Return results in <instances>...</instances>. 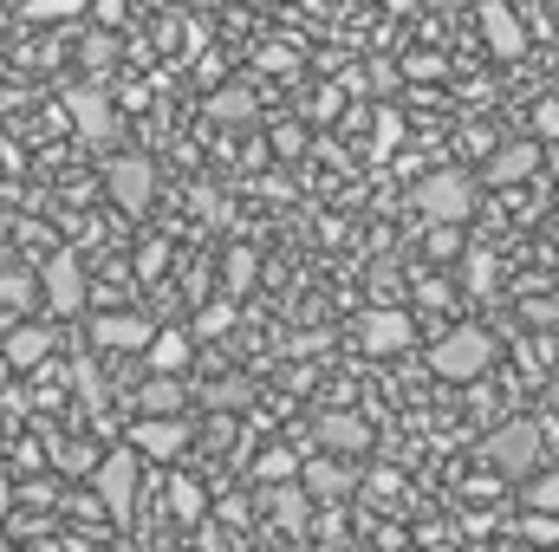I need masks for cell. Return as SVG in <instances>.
Returning a JSON list of instances; mask_svg holds the SVG:
<instances>
[{"label": "cell", "mask_w": 559, "mask_h": 552, "mask_svg": "<svg viewBox=\"0 0 559 552\" xmlns=\"http://www.w3.org/2000/svg\"><path fill=\"white\" fill-rule=\"evenodd\" d=\"M182 404H189L182 371H150V384L138 391V416H182Z\"/></svg>", "instance_id": "obj_16"}, {"label": "cell", "mask_w": 559, "mask_h": 552, "mask_svg": "<svg viewBox=\"0 0 559 552\" xmlns=\"http://www.w3.org/2000/svg\"><path fill=\"white\" fill-rule=\"evenodd\" d=\"M527 358H534V364H559V338H534Z\"/></svg>", "instance_id": "obj_35"}, {"label": "cell", "mask_w": 559, "mask_h": 552, "mask_svg": "<svg viewBox=\"0 0 559 552\" xmlns=\"http://www.w3.org/2000/svg\"><path fill=\"white\" fill-rule=\"evenodd\" d=\"M267 507H274V520L286 533H306L312 527V494L299 481H267Z\"/></svg>", "instance_id": "obj_18"}, {"label": "cell", "mask_w": 559, "mask_h": 552, "mask_svg": "<svg viewBox=\"0 0 559 552\" xmlns=\"http://www.w3.org/2000/svg\"><path fill=\"white\" fill-rule=\"evenodd\" d=\"M261 274V254L254 248H228V261H222V286H228V299H241L248 286Z\"/></svg>", "instance_id": "obj_22"}, {"label": "cell", "mask_w": 559, "mask_h": 552, "mask_svg": "<svg viewBox=\"0 0 559 552\" xmlns=\"http://www.w3.org/2000/svg\"><path fill=\"white\" fill-rule=\"evenodd\" d=\"M293 475H299V455H293V448H261V455H254V481H261V488H267V481H293Z\"/></svg>", "instance_id": "obj_24"}, {"label": "cell", "mask_w": 559, "mask_h": 552, "mask_svg": "<svg viewBox=\"0 0 559 552\" xmlns=\"http://www.w3.org/2000/svg\"><path fill=\"white\" fill-rule=\"evenodd\" d=\"M228 325H235V299H215V305L195 312V338H222Z\"/></svg>", "instance_id": "obj_26"}, {"label": "cell", "mask_w": 559, "mask_h": 552, "mask_svg": "<svg viewBox=\"0 0 559 552\" xmlns=\"http://www.w3.org/2000/svg\"><path fill=\"white\" fill-rule=\"evenodd\" d=\"M358 345H365L371 358H397V351L417 345V319L397 312V305H371V312L358 319Z\"/></svg>", "instance_id": "obj_9"}, {"label": "cell", "mask_w": 559, "mask_h": 552, "mask_svg": "<svg viewBox=\"0 0 559 552\" xmlns=\"http://www.w3.org/2000/svg\"><path fill=\"white\" fill-rule=\"evenodd\" d=\"M209 118H215V124H235V131L254 124V92H248V85H222V92L209 98Z\"/></svg>", "instance_id": "obj_20"}, {"label": "cell", "mask_w": 559, "mask_h": 552, "mask_svg": "<svg viewBox=\"0 0 559 552\" xmlns=\"http://www.w3.org/2000/svg\"><path fill=\"white\" fill-rule=\"evenodd\" d=\"M138 358L150 364V371H189L195 345H189V332H176V325H169V332H156V325H150V338H143Z\"/></svg>", "instance_id": "obj_17"}, {"label": "cell", "mask_w": 559, "mask_h": 552, "mask_svg": "<svg viewBox=\"0 0 559 552\" xmlns=\"http://www.w3.org/2000/svg\"><path fill=\"white\" fill-rule=\"evenodd\" d=\"M7 319H13V312H0V332H7Z\"/></svg>", "instance_id": "obj_40"}, {"label": "cell", "mask_w": 559, "mask_h": 552, "mask_svg": "<svg viewBox=\"0 0 559 552\" xmlns=\"http://www.w3.org/2000/svg\"><path fill=\"white\" fill-rule=\"evenodd\" d=\"M131 448H138V461H176L189 448V422L182 416H138L131 422Z\"/></svg>", "instance_id": "obj_10"}, {"label": "cell", "mask_w": 559, "mask_h": 552, "mask_svg": "<svg viewBox=\"0 0 559 552\" xmlns=\"http://www.w3.org/2000/svg\"><path fill=\"white\" fill-rule=\"evenodd\" d=\"M534 169H540V143H501V149L488 156L481 182H488V189H514V182H527Z\"/></svg>", "instance_id": "obj_14"}, {"label": "cell", "mask_w": 559, "mask_h": 552, "mask_svg": "<svg viewBox=\"0 0 559 552\" xmlns=\"http://www.w3.org/2000/svg\"><path fill=\"white\" fill-rule=\"evenodd\" d=\"M143 338H150V319L138 312H92V345H105V351H143Z\"/></svg>", "instance_id": "obj_13"}, {"label": "cell", "mask_w": 559, "mask_h": 552, "mask_svg": "<svg viewBox=\"0 0 559 552\" xmlns=\"http://www.w3.org/2000/svg\"><path fill=\"white\" fill-rule=\"evenodd\" d=\"M79 0H26V20H72Z\"/></svg>", "instance_id": "obj_30"}, {"label": "cell", "mask_w": 559, "mask_h": 552, "mask_svg": "<svg viewBox=\"0 0 559 552\" xmlns=\"http://www.w3.org/2000/svg\"><path fill=\"white\" fill-rule=\"evenodd\" d=\"M52 475H92L98 468V455H92V442H52Z\"/></svg>", "instance_id": "obj_23"}, {"label": "cell", "mask_w": 559, "mask_h": 552, "mask_svg": "<svg viewBox=\"0 0 559 552\" xmlns=\"http://www.w3.org/2000/svg\"><path fill=\"white\" fill-rule=\"evenodd\" d=\"M397 131H404V118H397V111H384V118H378V149H391Z\"/></svg>", "instance_id": "obj_34"}, {"label": "cell", "mask_w": 559, "mask_h": 552, "mask_svg": "<svg viewBox=\"0 0 559 552\" xmlns=\"http://www.w3.org/2000/svg\"><path fill=\"white\" fill-rule=\"evenodd\" d=\"M384 7H391V13H411V7H417V0H384Z\"/></svg>", "instance_id": "obj_38"}, {"label": "cell", "mask_w": 559, "mask_h": 552, "mask_svg": "<svg viewBox=\"0 0 559 552\" xmlns=\"http://www.w3.org/2000/svg\"><path fill=\"white\" fill-rule=\"evenodd\" d=\"M163 501H169V520H176V527H195V520H202V507H209V501H202V488H195L189 475H169Z\"/></svg>", "instance_id": "obj_21"}, {"label": "cell", "mask_w": 559, "mask_h": 552, "mask_svg": "<svg viewBox=\"0 0 559 552\" xmlns=\"http://www.w3.org/2000/svg\"><path fill=\"white\" fill-rule=\"evenodd\" d=\"M462 279H468V292H475V299H488V286H495V254H481V248H475V254L462 261Z\"/></svg>", "instance_id": "obj_27"}, {"label": "cell", "mask_w": 559, "mask_h": 552, "mask_svg": "<svg viewBox=\"0 0 559 552\" xmlns=\"http://www.w3.org/2000/svg\"><path fill=\"white\" fill-rule=\"evenodd\" d=\"M540 131H547V137H559V105H540Z\"/></svg>", "instance_id": "obj_37"}, {"label": "cell", "mask_w": 559, "mask_h": 552, "mask_svg": "<svg viewBox=\"0 0 559 552\" xmlns=\"http://www.w3.org/2000/svg\"><path fill=\"white\" fill-rule=\"evenodd\" d=\"M92 494L105 501V520H131L138 507V448H105L98 468H92Z\"/></svg>", "instance_id": "obj_4"}, {"label": "cell", "mask_w": 559, "mask_h": 552, "mask_svg": "<svg viewBox=\"0 0 559 552\" xmlns=\"http://www.w3.org/2000/svg\"><path fill=\"white\" fill-rule=\"evenodd\" d=\"M85 299H92L85 261H79L72 248H52V254H46V267H39V305H46V312H59V319H72Z\"/></svg>", "instance_id": "obj_5"}, {"label": "cell", "mask_w": 559, "mask_h": 552, "mask_svg": "<svg viewBox=\"0 0 559 552\" xmlns=\"http://www.w3.org/2000/svg\"><path fill=\"white\" fill-rule=\"evenodd\" d=\"M306 494H312V507H338V501H352L358 494V468H352V455H312V461H299V475H293Z\"/></svg>", "instance_id": "obj_7"}, {"label": "cell", "mask_w": 559, "mask_h": 552, "mask_svg": "<svg viewBox=\"0 0 559 552\" xmlns=\"http://www.w3.org/2000/svg\"><path fill=\"white\" fill-rule=\"evenodd\" d=\"M163 267H169V241H143V254H138V274H143V279H156Z\"/></svg>", "instance_id": "obj_29"}, {"label": "cell", "mask_w": 559, "mask_h": 552, "mask_svg": "<svg viewBox=\"0 0 559 552\" xmlns=\"http://www.w3.org/2000/svg\"><path fill=\"white\" fill-rule=\"evenodd\" d=\"M495 364V338L481 332V325H455V332H442L436 345H429V371L442 377V384H468V377H481Z\"/></svg>", "instance_id": "obj_2"}, {"label": "cell", "mask_w": 559, "mask_h": 552, "mask_svg": "<svg viewBox=\"0 0 559 552\" xmlns=\"http://www.w3.org/2000/svg\"><path fill=\"white\" fill-rule=\"evenodd\" d=\"M554 397H559V371H554Z\"/></svg>", "instance_id": "obj_41"}, {"label": "cell", "mask_w": 559, "mask_h": 552, "mask_svg": "<svg viewBox=\"0 0 559 552\" xmlns=\"http://www.w3.org/2000/svg\"><path fill=\"white\" fill-rule=\"evenodd\" d=\"M319 448H332V455H365L371 448V422L352 410H325L319 416Z\"/></svg>", "instance_id": "obj_15"}, {"label": "cell", "mask_w": 559, "mask_h": 552, "mask_svg": "<svg viewBox=\"0 0 559 552\" xmlns=\"http://www.w3.org/2000/svg\"><path fill=\"white\" fill-rule=\"evenodd\" d=\"M411 208L423 221H468L475 215V182L462 169H436V176H423L411 189Z\"/></svg>", "instance_id": "obj_3"}, {"label": "cell", "mask_w": 559, "mask_h": 552, "mask_svg": "<svg viewBox=\"0 0 559 552\" xmlns=\"http://www.w3.org/2000/svg\"><path fill=\"white\" fill-rule=\"evenodd\" d=\"M527 507L534 514H559V468H534L527 475Z\"/></svg>", "instance_id": "obj_25"}, {"label": "cell", "mask_w": 559, "mask_h": 552, "mask_svg": "<svg viewBox=\"0 0 559 552\" xmlns=\"http://www.w3.org/2000/svg\"><path fill=\"white\" fill-rule=\"evenodd\" d=\"M481 46H488L495 59H521V52H527V26L514 20V7H501V0L481 7Z\"/></svg>", "instance_id": "obj_12"}, {"label": "cell", "mask_w": 559, "mask_h": 552, "mask_svg": "<svg viewBox=\"0 0 559 552\" xmlns=\"http://www.w3.org/2000/svg\"><path fill=\"white\" fill-rule=\"evenodd\" d=\"M66 111H72V124H79V137L92 143L98 156H111L118 149V111H111V98L105 92H92V85H79V92H66Z\"/></svg>", "instance_id": "obj_8"}, {"label": "cell", "mask_w": 559, "mask_h": 552, "mask_svg": "<svg viewBox=\"0 0 559 552\" xmlns=\"http://www.w3.org/2000/svg\"><path fill=\"white\" fill-rule=\"evenodd\" d=\"M481 461L501 475V481H527L540 461H547V429L527 422V416H508L481 435Z\"/></svg>", "instance_id": "obj_1"}, {"label": "cell", "mask_w": 559, "mask_h": 552, "mask_svg": "<svg viewBox=\"0 0 559 552\" xmlns=\"http://www.w3.org/2000/svg\"><path fill=\"white\" fill-rule=\"evenodd\" d=\"M39 305V274H26V267H0V312H33Z\"/></svg>", "instance_id": "obj_19"}, {"label": "cell", "mask_w": 559, "mask_h": 552, "mask_svg": "<svg viewBox=\"0 0 559 552\" xmlns=\"http://www.w3.org/2000/svg\"><path fill=\"white\" fill-rule=\"evenodd\" d=\"M195 208H202L209 221H228V208H222V195H215V189H195Z\"/></svg>", "instance_id": "obj_33"}, {"label": "cell", "mask_w": 559, "mask_h": 552, "mask_svg": "<svg viewBox=\"0 0 559 552\" xmlns=\"http://www.w3.org/2000/svg\"><path fill=\"white\" fill-rule=\"evenodd\" d=\"M0 358H7L13 371H39V364L52 358V332H46V325H20V319H7V332H0Z\"/></svg>", "instance_id": "obj_11"}, {"label": "cell", "mask_w": 559, "mask_h": 552, "mask_svg": "<svg viewBox=\"0 0 559 552\" xmlns=\"http://www.w3.org/2000/svg\"><path fill=\"white\" fill-rule=\"evenodd\" d=\"M436 7H462V0H436Z\"/></svg>", "instance_id": "obj_39"}, {"label": "cell", "mask_w": 559, "mask_h": 552, "mask_svg": "<svg viewBox=\"0 0 559 552\" xmlns=\"http://www.w3.org/2000/svg\"><path fill=\"white\" fill-rule=\"evenodd\" d=\"M527 540H559V514H527Z\"/></svg>", "instance_id": "obj_32"}, {"label": "cell", "mask_w": 559, "mask_h": 552, "mask_svg": "<svg viewBox=\"0 0 559 552\" xmlns=\"http://www.w3.org/2000/svg\"><path fill=\"white\" fill-rule=\"evenodd\" d=\"M429 254L436 261H455L462 254V221H429Z\"/></svg>", "instance_id": "obj_28"}, {"label": "cell", "mask_w": 559, "mask_h": 552, "mask_svg": "<svg viewBox=\"0 0 559 552\" xmlns=\"http://www.w3.org/2000/svg\"><path fill=\"white\" fill-rule=\"evenodd\" d=\"M124 13H131V0H98V20L105 26H124Z\"/></svg>", "instance_id": "obj_36"}, {"label": "cell", "mask_w": 559, "mask_h": 552, "mask_svg": "<svg viewBox=\"0 0 559 552\" xmlns=\"http://www.w3.org/2000/svg\"><path fill=\"white\" fill-rule=\"evenodd\" d=\"M105 189H111V202L124 208V215H150V202H156V163L138 156V149H111L105 156Z\"/></svg>", "instance_id": "obj_6"}, {"label": "cell", "mask_w": 559, "mask_h": 552, "mask_svg": "<svg viewBox=\"0 0 559 552\" xmlns=\"http://www.w3.org/2000/svg\"><path fill=\"white\" fill-rule=\"evenodd\" d=\"M111 59H118V39L92 33V39H85V65H111Z\"/></svg>", "instance_id": "obj_31"}]
</instances>
